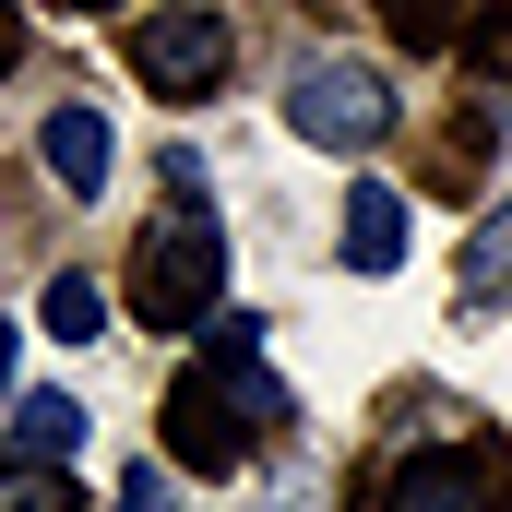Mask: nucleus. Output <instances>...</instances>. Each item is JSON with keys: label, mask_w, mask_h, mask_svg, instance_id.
Listing matches in <instances>:
<instances>
[{"label": "nucleus", "mask_w": 512, "mask_h": 512, "mask_svg": "<svg viewBox=\"0 0 512 512\" xmlns=\"http://www.w3.org/2000/svg\"><path fill=\"white\" fill-rule=\"evenodd\" d=\"M465 286H477V298H512V215H477V239H465Z\"/></svg>", "instance_id": "11"}, {"label": "nucleus", "mask_w": 512, "mask_h": 512, "mask_svg": "<svg viewBox=\"0 0 512 512\" xmlns=\"http://www.w3.org/2000/svg\"><path fill=\"white\" fill-rule=\"evenodd\" d=\"M0 512H84V489L48 465H0Z\"/></svg>", "instance_id": "12"}, {"label": "nucleus", "mask_w": 512, "mask_h": 512, "mask_svg": "<svg viewBox=\"0 0 512 512\" xmlns=\"http://www.w3.org/2000/svg\"><path fill=\"white\" fill-rule=\"evenodd\" d=\"M465 72H477V108L512 120V12H477L465 24Z\"/></svg>", "instance_id": "9"}, {"label": "nucleus", "mask_w": 512, "mask_h": 512, "mask_svg": "<svg viewBox=\"0 0 512 512\" xmlns=\"http://www.w3.org/2000/svg\"><path fill=\"white\" fill-rule=\"evenodd\" d=\"M274 429H286V382L262 370V334H251V322H227V334L167 382V453H179L191 477H239Z\"/></svg>", "instance_id": "1"}, {"label": "nucleus", "mask_w": 512, "mask_h": 512, "mask_svg": "<svg viewBox=\"0 0 512 512\" xmlns=\"http://www.w3.org/2000/svg\"><path fill=\"white\" fill-rule=\"evenodd\" d=\"M12 60H24V12H0V72H12Z\"/></svg>", "instance_id": "14"}, {"label": "nucleus", "mask_w": 512, "mask_h": 512, "mask_svg": "<svg viewBox=\"0 0 512 512\" xmlns=\"http://www.w3.org/2000/svg\"><path fill=\"white\" fill-rule=\"evenodd\" d=\"M108 512H167V477H155V465H131V477H120V501H108Z\"/></svg>", "instance_id": "13"}, {"label": "nucleus", "mask_w": 512, "mask_h": 512, "mask_svg": "<svg viewBox=\"0 0 512 512\" xmlns=\"http://www.w3.org/2000/svg\"><path fill=\"white\" fill-rule=\"evenodd\" d=\"M48 179L60 191H108V120L96 108H60L48 120Z\"/></svg>", "instance_id": "7"}, {"label": "nucleus", "mask_w": 512, "mask_h": 512, "mask_svg": "<svg viewBox=\"0 0 512 512\" xmlns=\"http://www.w3.org/2000/svg\"><path fill=\"white\" fill-rule=\"evenodd\" d=\"M286 120L310 131V143H334V155H370L393 131V84L370 60H310V72L286 84Z\"/></svg>", "instance_id": "4"}, {"label": "nucleus", "mask_w": 512, "mask_h": 512, "mask_svg": "<svg viewBox=\"0 0 512 512\" xmlns=\"http://www.w3.org/2000/svg\"><path fill=\"white\" fill-rule=\"evenodd\" d=\"M382 512H512V453L501 441H417L382 465Z\"/></svg>", "instance_id": "3"}, {"label": "nucleus", "mask_w": 512, "mask_h": 512, "mask_svg": "<svg viewBox=\"0 0 512 512\" xmlns=\"http://www.w3.org/2000/svg\"><path fill=\"white\" fill-rule=\"evenodd\" d=\"M346 262H358V274H393V262H405V191H393V179H358V191H346Z\"/></svg>", "instance_id": "6"}, {"label": "nucleus", "mask_w": 512, "mask_h": 512, "mask_svg": "<svg viewBox=\"0 0 512 512\" xmlns=\"http://www.w3.org/2000/svg\"><path fill=\"white\" fill-rule=\"evenodd\" d=\"M0 393H12V322H0Z\"/></svg>", "instance_id": "15"}, {"label": "nucleus", "mask_w": 512, "mask_h": 512, "mask_svg": "<svg viewBox=\"0 0 512 512\" xmlns=\"http://www.w3.org/2000/svg\"><path fill=\"white\" fill-rule=\"evenodd\" d=\"M72 441H84V405L72 393H24L12 405V465H60Z\"/></svg>", "instance_id": "8"}, {"label": "nucleus", "mask_w": 512, "mask_h": 512, "mask_svg": "<svg viewBox=\"0 0 512 512\" xmlns=\"http://www.w3.org/2000/svg\"><path fill=\"white\" fill-rule=\"evenodd\" d=\"M36 322H48V346H96V334H108V298H96V274H60V286L36 298Z\"/></svg>", "instance_id": "10"}, {"label": "nucleus", "mask_w": 512, "mask_h": 512, "mask_svg": "<svg viewBox=\"0 0 512 512\" xmlns=\"http://www.w3.org/2000/svg\"><path fill=\"white\" fill-rule=\"evenodd\" d=\"M179 191H167V215L143 227V251H131V322H155V334H191V322H215V298H227V227H215V203H203V167L179 155L167 167Z\"/></svg>", "instance_id": "2"}, {"label": "nucleus", "mask_w": 512, "mask_h": 512, "mask_svg": "<svg viewBox=\"0 0 512 512\" xmlns=\"http://www.w3.org/2000/svg\"><path fill=\"white\" fill-rule=\"evenodd\" d=\"M227 60H239V24H227V12H143V24H131V72H143L155 96H215Z\"/></svg>", "instance_id": "5"}]
</instances>
